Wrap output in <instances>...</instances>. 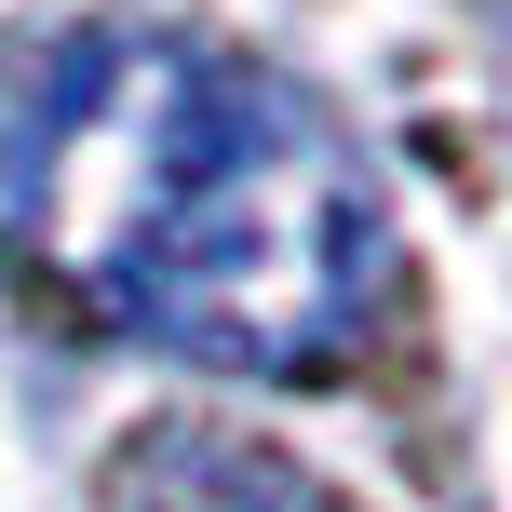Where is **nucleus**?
<instances>
[{
    "instance_id": "1",
    "label": "nucleus",
    "mask_w": 512,
    "mask_h": 512,
    "mask_svg": "<svg viewBox=\"0 0 512 512\" xmlns=\"http://www.w3.org/2000/svg\"><path fill=\"white\" fill-rule=\"evenodd\" d=\"M0 230L95 324L297 378L391 297L364 162L283 68L216 41H54L0 95Z\"/></svg>"
},
{
    "instance_id": "2",
    "label": "nucleus",
    "mask_w": 512,
    "mask_h": 512,
    "mask_svg": "<svg viewBox=\"0 0 512 512\" xmlns=\"http://www.w3.org/2000/svg\"><path fill=\"white\" fill-rule=\"evenodd\" d=\"M108 512H351V499L310 486V472L270 459V445H243V432H189V418H162L149 445H122Z\"/></svg>"
},
{
    "instance_id": "3",
    "label": "nucleus",
    "mask_w": 512,
    "mask_h": 512,
    "mask_svg": "<svg viewBox=\"0 0 512 512\" xmlns=\"http://www.w3.org/2000/svg\"><path fill=\"white\" fill-rule=\"evenodd\" d=\"M499 27H512V0H499Z\"/></svg>"
}]
</instances>
